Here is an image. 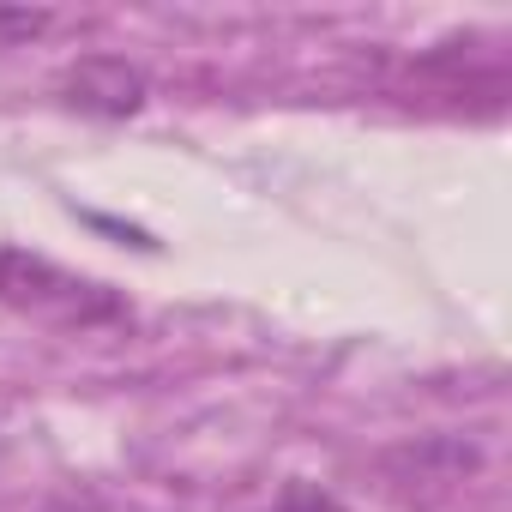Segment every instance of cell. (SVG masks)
I'll list each match as a JSON object with an SVG mask.
<instances>
[{"mask_svg": "<svg viewBox=\"0 0 512 512\" xmlns=\"http://www.w3.org/2000/svg\"><path fill=\"white\" fill-rule=\"evenodd\" d=\"M61 97H67V109H79V115L127 121V115L145 109L151 85H145V73H139L133 61H121V55H79V61L61 73Z\"/></svg>", "mask_w": 512, "mask_h": 512, "instance_id": "2", "label": "cell"}, {"mask_svg": "<svg viewBox=\"0 0 512 512\" xmlns=\"http://www.w3.org/2000/svg\"><path fill=\"white\" fill-rule=\"evenodd\" d=\"M49 31V13H0V43L7 37H43Z\"/></svg>", "mask_w": 512, "mask_h": 512, "instance_id": "5", "label": "cell"}, {"mask_svg": "<svg viewBox=\"0 0 512 512\" xmlns=\"http://www.w3.org/2000/svg\"><path fill=\"white\" fill-rule=\"evenodd\" d=\"M272 512H344V500L326 494L320 482H284V494H278Z\"/></svg>", "mask_w": 512, "mask_h": 512, "instance_id": "4", "label": "cell"}, {"mask_svg": "<svg viewBox=\"0 0 512 512\" xmlns=\"http://www.w3.org/2000/svg\"><path fill=\"white\" fill-rule=\"evenodd\" d=\"M0 302L25 308V314H43V320H61V326L127 320V302L115 290L61 272L55 260H43V253H31V247H0Z\"/></svg>", "mask_w": 512, "mask_h": 512, "instance_id": "1", "label": "cell"}, {"mask_svg": "<svg viewBox=\"0 0 512 512\" xmlns=\"http://www.w3.org/2000/svg\"><path fill=\"white\" fill-rule=\"evenodd\" d=\"M482 464V452L458 434H428V440H410L398 452H386V470L404 476V482H458Z\"/></svg>", "mask_w": 512, "mask_h": 512, "instance_id": "3", "label": "cell"}]
</instances>
